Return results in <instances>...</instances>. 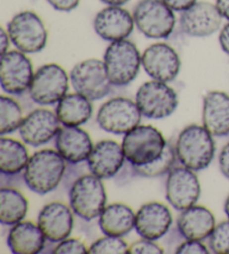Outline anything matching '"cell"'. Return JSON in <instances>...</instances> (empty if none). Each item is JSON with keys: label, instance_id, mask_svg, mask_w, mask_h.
<instances>
[{"label": "cell", "instance_id": "cell-1", "mask_svg": "<svg viewBox=\"0 0 229 254\" xmlns=\"http://www.w3.org/2000/svg\"><path fill=\"white\" fill-rule=\"evenodd\" d=\"M66 163L57 150L43 149L35 152L23 172L26 186L38 195L55 190L65 176Z\"/></svg>", "mask_w": 229, "mask_h": 254}, {"label": "cell", "instance_id": "cell-2", "mask_svg": "<svg viewBox=\"0 0 229 254\" xmlns=\"http://www.w3.org/2000/svg\"><path fill=\"white\" fill-rule=\"evenodd\" d=\"M174 149L180 165L200 172L215 158L216 143L214 135L204 126L190 125L179 133Z\"/></svg>", "mask_w": 229, "mask_h": 254}, {"label": "cell", "instance_id": "cell-3", "mask_svg": "<svg viewBox=\"0 0 229 254\" xmlns=\"http://www.w3.org/2000/svg\"><path fill=\"white\" fill-rule=\"evenodd\" d=\"M103 62L109 80L114 86L129 85L138 76L142 55L129 39L112 42L105 50Z\"/></svg>", "mask_w": 229, "mask_h": 254}, {"label": "cell", "instance_id": "cell-4", "mask_svg": "<svg viewBox=\"0 0 229 254\" xmlns=\"http://www.w3.org/2000/svg\"><path fill=\"white\" fill-rule=\"evenodd\" d=\"M69 206L84 221L98 218L107 206V191L102 179L93 174L82 175L69 188Z\"/></svg>", "mask_w": 229, "mask_h": 254}, {"label": "cell", "instance_id": "cell-5", "mask_svg": "<svg viewBox=\"0 0 229 254\" xmlns=\"http://www.w3.org/2000/svg\"><path fill=\"white\" fill-rule=\"evenodd\" d=\"M166 139L152 126H138L124 134L122 149L125 159L133 166L151 164L164 154Z\"/></svg>", "mask_w": 229, "mask_h": 254}, {"label": "cell", "instance_id": "cell-6", "mask_svg": "<svg viewBox=\"0 0 229 254\" xmlns=\"http://www.w3.org/2000/svg\"><path fill=\"white\" fill-rule=\"evenodd\" d=\"M11 44L25 54L42 52L47 45L48 32L36 12L24 10L16 14L7 26Z\"/></svg>", "mask_w": 229, "mask_h": 254}, {"label": "cell", "instance_id": "cell-7", "mask_svg": "<svg viewBox=\"0 0 229 254\" xmlns=\"http://www.w3.org/2000/svg\"><path fill=\"white\" fill-rule=\"evenodd\" d=\"M135 27L145 37L168 38L175 27L174 11L162 0H140L133 10Z\"/></svg>", "mask_w": 229, "mask_h": 254}, {"label": "cell", "instance_id": "cell-8", "mask_svg": "<svg viewBox=\"0 0 229 254\" xmlns=\"http://www.w3.org/2000/svg\"><path fill=\"white\" fill-rule=\"evenodd\" d=\"M69 82V75L60 65L45 64L35 72L28 93L39 106H53L67 94Z\"/></svg>", "mask_w": 229, "mask_h": 254}, {"label": "cell", "instance_id": "cell-9", "mask_svg": "<svg viewBox=\"0 0 229 254\" xmlns=\"http://www.w3.org/2000/svg\"><path fill=\"white\" fill-rule=\"evenodd\" d=\"M69 81L75 92L91 101L105 98L112 90V83L109 80L104 62L98 59H89L77 63L69 73Z\"/></svg>", "mask_w": 229, "mask_h": 254}, {"label": "cell", "instance_id": "cell-10", "mask_svg": "<svg viewBox=\"0 0 229 254\" xmlns=\"http://www.w3.org/2000/svg\"><path fill=\"white\" fill-rule=\"evenodd\" d=\"M135 102L142 116L148 119H165L170 117L179 106L175 91L166 82L149 81L139 87Z\"/></svg>", "mask_w": 229, "mask_h": 254}, {"label": "cell", "instance_id": "cell-11", "mask_svg": "<svg viewBox=\"0 0 229 254\" xmlns=\"http://www.w3.org/2000/svg\"><path fill=\"white\" fill-rule=\"evenodd\" d=\"M142 113L131 99L117 96L103 103L96 115V122L102 130L113 134H125L138 127Z\"/></svg>", "mask_w": 229, "mask_h": 254}, {"label": "cell", "instance_id": "cell-12", "mask_svg": "<svg viewBox=\"0 0 229 254\" xmlns=\"http://www.w3.org/2000/svg\"><path fill=\"white\" fill-rule=\"evenodd\" d=\"M32 61L18 50L8 51L0 59V85L10 95H21L29 91L34 77Z\"/></svg>", "mask_w": 229, "mask_h": 254}, {"label": "cell", "instance_id": "cell-13", "mask_svg": "<svg viewBox=\"0 0 229 254\" xmlns=\"http://www.w3.org/2000/svg\"><path fill=\"white\" fill-rule=\"evenodd\" d=\"M200 194V182L196 172L182 165L170 170L166 182V198L174 209L181 212L193 206Z\"/></svg>", "mask_w": 229, "mask_h": 254}, {"label": "cell", "instance_id": "cell-14", "mask_svg": "<svg viewBox=\"0 0 229 254\" xmlns=\"http://www.w3.org/2000/svg\"><path fill=\"white\" fill-rule=\"evenodd\" d=\"M142 66L152 80L169 83L179 75L181 60L178 52L169 44L156 43L144 50Z\"/></svg>", "mask_w": 229, "mask_h": 254}, {"label": "cell", "instance_id": "cell-15", "mask_svg": "<svg viewBox=\"0 0 229 254\" xmlns=\"http://www.w3.org/2000/svg\"><path fill=\"white\" fill-rule=\"evenodd\" d=\"M224 17L216 3L197 1L179 18L180 29L190 37H208L222 28Z\"/></svg>", "mask_w": 229, "mask_h": 254}, {"label": "cell", "instance_id": "cell-16", "mask_svg": "<svg viewBox=\"0 0 229 254\" xmlns=\"http://www.w3.org/2000/svg\"><path fill=\"white\" fill-rule=\"evenodd\" d=\"M60 126L56 113L44 108L36 109L24 118L19 128V135L25 143L39 147L55 138L61 129Z\"/></svg>", "mask_w": 229, "mask_h": 254}, {"label": "cell", "instance_id": "cell-17", "mask_svg": "<svg viewBox=\"0 0 229 254\" xmlns=\"http://www.w3.org/2000/svg\"><path fill=\"white\" fill-rule=\"evenodd\" d=\"M135 26L133 14L122 6H108L96 14L93 27L95 33L107 42L126 39Z\"/></svg>", "mask_w": 229, "mask_h": 254}, {"label": "cell", "instance_id": "cell-18", "mask_svg": "<svg viewBox=\"0 0 229 254\" xmlns=\"http://www.w3.org/2000/svg\"><path fill=\"white\" fill-rule=\"evenodd\" d=\"M74 212L60 201H52L45 205L38 214L37 224L47 241L57 244L72 234Z\"/></svg>", "mask_w": 229, "mask_h": 254}, {"label": "cell", "instance_id": "cell-19", "mask_svg": "<svg viewBox=\"0 0 229 254\" xmlns=\"http://www.w3.org/2000/svg\"><path fill=\"white\" fill-rule=\"evenodd\" d=\"M172 225L170 209L159 201L142 205L135 214V231L141 238L157 241L168 233Z\"/></svg>", "mask_w": 229, "mask_h": 254}, {"label": "cell", "instance_id": "cell-20", "mask_svg": "<svg viewBox=\"0 0 229 254\" xmlns=\"http://www.w3.org/2000/svg\"><path fill=\"white\" fill-rule=\"evenodd\" d=\"M125 160L122 144L114 140H101L94 144L87 159V167L91 174L103 181L115 177L121 172Z\"/></svg>", "mask_w": 229, "mask_h": 254}, {"label": "cell", "instance_id": "cell-21", "mask_svg": "<svg viewBox=\"0 0 229 254\" xmlns=\"http://www.w3.org/2000/svg\"><path fill=\"white\" fill-rule=\"evenodd\" d=\"M55 147L69 165H77L87 161L94 144L85 130L63 126L55 137Z\"/></svg>", "mask_w": 229, "mask_h": 254}, {"label": "cell", "instance_id": "cell-22", "mask_svg": "<svg viewBox=\"0 0 229 254\" xmlns=\"http://www.w3.org/2000/svg\"><path fill=\"white\" fill-rule=\"evenodd\" d=\"M202 126L214 135L229 134V95L223 91H210L204 96Z\"/></svg>", "mask_w": 229, "mask_h": 254}, {"label": "cell", "instance_id": "cell-23", "mask_svg": "<svg viewBox=\"0 0 229 254\" xmlns=\"http://www.w3.org/2000/svg\"><path fill=\"white\" fill-rule=\"evenodd\" d=\"M216 226V218L208 208L193 205L181 211L177 220L179 234L186 240L208 239Z\"/></svg>", "mask_w": 229, "mask_h": 254}, {"label": "cell", "instance_id": "cell-24", "mask_svg": "<svg viewBox=\"0 0 229 254\" xmlns=\"http://www.w3.org/2000/svg\"><path fill=\"white\" fill-rule=\"evenodd\" d=\"M7 244L15 254H37L43 253L47 239L38 224L29 221L19 222L11 226Z\"/></svg>", "mask_w": 229, "mask_h": 254}, {"label": "cell", "instance_id": "cell-25", "mask_svg": "<svg viewBox=\"0 0 229 254\" xmlns=\"http://www.w3.org/2000/svg\"><path fill=\"white\" fill-rule=\"evenodd\" d=\"M99 226L104 235L122 238L135 227V214L125 204H110L99 216Z\"/></svg>", "mask_w": 229, "mask_h": 254}, {"label": "cell", "instance_id": "cell-26", "mask_svg": "<svg viewBox=\"0 0 229 254\" xmlns=\"http://www.w3.org/2000/svg\"><path fill=\"white\" fill-rule=\"evenodd\" d=\"M55 113L64 127H80L91 119L93 106L91 100L82 94H66L56 106Z\"/></svg>", "mask_w": 229, "mask_h": 254}, {"label": "cell", "instance_id": "cell-27", "mask_svg": "<svg viewBox=\"0 0 229 254\" xmlns=\"http://www.w3.org/2000/svg\"><path fill=\"white\" fill-rule=\"evenodd\" d=\"M30 157L27 148L15 139L0 138V170L6 176H16L24 172Z\"/></svg>", "mask_w": 229, "mask_h": 254}, {"label": "cell", "instance_id": "cell-28", "mask_svg": "<svg viewBox=\"0 0 229 254\" xmlns=\"http://www.w3.org/2000/svg\"><path fill=\"white\" fill-rule=\"evenodd\" d=\"M28 200L19 190L11 187L0 190V222L2 225L12 226L27 215Z\"/></svg>", "mask_w": 229, "mask_h": 254}, {"label": "cell", "instance_id": "cell-29", "mask_svg": "<svg viewBox=\"0 0 229 254\" xmlns=\"http://www.w3.org/2000/svg\"><path fill=\"white\" fill-rule=\"evenodd\" d=\"M24 121L19 103L10 96H0V134L14 133Z\"/></svg>", "mask_w": 229, "mask_h": 254}, {"label": "cell", "instance_id": "cell-30", "mask_svg": "<svg viewBox=\"0 0 229 254\" xmlns=\"http://www.w3.org/2000/svg\"><path fill=\"white\" fill-rule=\"evenodd\" d=\"M177 160L175 149L172 143L167 142L164 154L157 160L151 164L143 166H134L135 175L145 178H156L169 174L171 169L174 167V163Z\"/></svg>", "mask_w": 229, "mask_h": 254}, {"label": "cell", "instance_id": "cell-31", "mask_svg": "<svg viewBox=\"0 0 229 254\" xmlns=\"http://www.w3.org/2000/svg\"><path fill=\"white\" fill-rule=\"evenodd\" d=\"M129 245L120 236L105 235L104 238L96 240L89 249L91 254H124L127 253Z\"/></svg>", "mask_w": 229, "mask_h": 254}, {"label": "cell", "instance_id": "cell-32", "mask_svg": "<svg viewBox=\"0 0 229 254\" xmlns=\"http://www.w3.org/2000/svg\"><path fill=\"white\" fill-rule=\"evenodd\" d=\"M210 251L216 254H229V220L215 226L208 238Z\"/></svg>", "mask_w": 229, "mask_h": 254}, {"label": "cell", "instance_id": "cell-33", "mask_svg": "<svg viewBox=\"0 0 229 254\" xmlns=\"http://www.w3.org/2000/svg\"><path fill=\"white\" fill-rule=\"evenodd\" d=\"M53 253L55 254H85L89 253V249L85 244L77 239H65L57 243Z\"/></svg>", "mask_w": 229, "mask_h": 254}, {"label": "cell", "instance_id": "cell-34", "mask_svg": "<svg viewBox=\"0 0 229 254\" xmlns=\"http://www.w3.org/2000/svg\"><path fill=\"white\" fill-rule=\"evenodd\" d=\"M165 250L159 247L155 241L142 239L131 244L127 250L129 254H161L164 253Z\"/></svg>", "mask_w": 229, "mask_h": 254}, {"label": "cell", "instance_id": "cell-35", "mask_svg": "<svg viewBox=\"0 0 229 254\" xmlns=\"http://www.w3.org/2000/svg\"><path fill=\"white\" fill-rule=\"evenodd\" d=\"M174 252L177 254H188V253L207 254V253H209L210 251L205 244L201 243V241L186 240L184 242H182L181 244L178 245Z\"/></svg>", "mask_w": 229, "mask_h": 254}, {"label": "cell", "instance_id": "cell-36", "mask_svg": "<svg viewBox=\"0 0 229 254\" xmlns=\"http://www.w3.org/2000/svg\"><path fill=\"white\" fill-rule=\"evenodd\" d=\"M55 10L68 12L76 9L80 5L81 0H46Z\"/></svg>", "mask_w": 229, "mask_h": 254}, {"label": "cell", "instance_id": "cell-37", "mask_svg": "<svg viewBox=\"0 0 229 254\" xmlns=\"http://www.w3.org/2000/svg\"><path fill=\"white\" fill-rule=\"evenodd\" d=\"M219 168L224 177L229 179V141L223 147L219 154Z\"/></svg>", "mask_w": 229, "mask_h": 254}, {"label": "cell", "instance_id": "cell-38", "mask_svg": "<svg viewBox=\"0 0 229 254\" xmlns=\"http://www.w3.org/2000/svg\"><path fill=\"white\" fill-rule=\"evenodd\" d=\"M167 6H169L173 11L182 12L190 8L198 0H162Z\"/></svg>", "mask_w": 229, "mask_h": 254}, {"label": "cell", "instance_id": "cell-39", "mask_svg": "<svg viewBox=\"0 0 229 254\" xmlns=\"http://www.w3.org/2000/svg\"><path fill=\"white\" fill-rule=\"evenodd\" d=\"M219 45L225 53L229 55V21L220 28Z\"/></svg>", "mask_w": 229, "mask_h": 254}, {"label": "cell", "instance_id": "cell-40", "mask_svg": "<svg viewBox=\"0 0 229 254\" xmlns=\"http://www.w3.org/2000/svg\"><path fill=\"white\" fill-rule=\"evenodd\" d=\"M10 43L11 39L9 34H8V30H6L5 28H1V30H0V54L3 55L9 51Z\"/></svg>", "mask_w": 229, "mask_h": 254}, {"label": "cell", "instance_id": "cell-41", "mask_svg": "<svg viewBox=\"0 0 229 254\" xmlns=\"http://www.w3.org/2000/svg\"><path fill=\"white\" fill-rule=\"evenodd\" d=\"M216 6L224 18L229 21V0H216Z\"/></svg>", "mask_w": 229, "mask_h": 254}, {"label": "cell", "instance_id": "cell-42", "mask_svg": "<svg viewBox=\"0 0 229 254\" xmlns=\"http://www.w3.org/2000/svg\"><path fill=\"white\" fill-rule=\"evenodd\" d=\"M108 6H123L130 1V0H101Z\"/></svg>", "mask_w": 229, "mask_h": 254}, {"label": "cell", "instance_id": "cell-43", "mask_svg": "<svg viewBox=\"0 0 229 254\" xmlns=\"http://www.w3.org/2000/svg\"><path fill=\"white\" fill-rule=\"evenodd\" d=\"M224 209H225V213H226V215H227L228 220H229V195H228V197L226 198V200H225Z\"/></svg>", "mask_w": 229, "mask_h": 254}]
</instances>
